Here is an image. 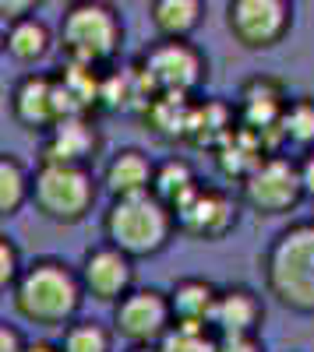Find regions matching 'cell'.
Segmentation results:
<instances>
[{
    "label": "cell",
    "mask_w": 314,
    "mask_h": 352,
    "mask_svg": "<svg viewBox=\"0 0 314 352\" xmlns=\"http://www.w3.org/2000/svg\"><path fill=\"white\" fill-rule=\"evenodd\" d=\"M293 4L286 0H233L226 4V25L244 50H269L290 32Z\"/></svg>",
    "instance_id": "9c48e42d"
},
{
    "label": "cell",
    "mask_w": 314,
    "mask_h": 352,
    "mask_svg": "<svg viewBox=\"0 0 314 352\" xmlns=\"http://www.w3.org/2000/svg\"><path fill=\"white\" fill-rule=\"evenodd\" d=\"M174 236V215L152 194L121 197L103 215V240L106 247L121 250L124 257H152Z\"/></svg>",
    "instance_id": "277c9868"
},
{
    "label": "cell",
    "mask_w": 314,
    "mask_h": 352,
    "mask_svg": "<svg viewBox=\"0 0 314 352\" xmlns=\"http://www.w3.org/2000/svg\"><path fill=\"white\" fill-rule=\"evenodd\" d=\"M11 292H14V310L25 320L46 324V328H67L78 317V307L85 296L78 272L56 257H39L28 268H21Z\"/></svg>",
    "instance_id": "6da1fadb"
},
{
    "label": "cell",
    "mask_w": 314,
    "mask_h": 352,
    "mask_svg": "<svg viewBox=\"0 0 314 352\" xmlns=\"http://www.w3.org/2000/svg\"><path fill=\"white\" fill-rule=\"evenodd\" d=\"M99 131L92 120H61L43 134V148H39V166H78L89 169V162L99 155Z\"/></svg>",
    "instance_id": "7c38bea8"
},
{
    "label": "cell",
    "mask_w": 314,
    "mask_h": 352,
    "mask_svg": "<svg viewBox=\"0 0 314 352\" xmlns=\"http://www.w3.org/2000/svg\"><path fill=\"white\" fill-rule=\"evenodd\" d=\"M141 74L149 99L156 96H180L191 99V92L205 78V56L187 39H156L141 60L134 64Z\"/></svg>",
    "instance_id": "8992f818"
},
{
    "label": "cell",
    "mask_w": 314,
    "mask_h": 352,
    "mask_svg": "<svg viewBox=\"0 0 314 352\" xmlns=\"http://www.w3.org/2000/svg\"><path fill=\"white\" fill-rule=\"evenodd\" d=\"M219 335L209 324H194V320H174L159 338V352H216Z\"/></svg>",
    "instance_id": "7402d4cb"
},
{
    "label": "cell",
    "mask_w": 314,
    "mask_h": 352,
    "mask_svg": "<svg viewBox=\"0 0 314 352\" xmlns=\"http://www.w3.org/2000/svg\"><path fill=\"white\" fill-rule=\"evenodd\" d=\"M297 144L304 152H314V99L300 96L293 102H286L279 120V144Z\"/></svg>",
    "instance_id": "44dd1931"
},
{
    "label": "cell",
    "mask_w": 314,
    "mask_h": 352,
    "mask_svg": "<svg viewBox=\"0 0 314 352\" xmlns=\"http://www.w3.org/2000/svg\"><path fill=\"white\" fill-rule=\"evenodd\" d=\"M198 187V176H194V166L187 162V159H166L163 166H156V173H152V197L159 201V204H166L169 212L177 208V204L191 194Z\"/></svg>",
    "instance_id": "d6986e66"
},
{
    "label": "cell",
    "mask_w": 314,
    "mask_h": 352,
    "mask_svg": "<svg viewBox=\"0 0 314 352\" xmlns=\"http://www.w3.org/2000/svg\"><path fill=\"white\" fill-rule=\"evenodd\" d=\"M124 25L117 8L99 4V0H81L71 4L56 28V46L64 53V64L85 71H109L113 56L121 53Z\"/></svg>",
    "instance_id": "7a4b0ae2"
},
{
    "label": "cell",
    "mask_w": 314,
    "mask_h": 352,
    "mask_svg": "<svg viewBox=\"0 0 314 352\" xmlns=\"http://www.w3.org/2000/svg\"><path fill=\"white\" fill-rule=\"evenodd\" d=\"M169 324L174 317H169L166 292L159 289H131L113 303V331L131 345H159Z\"/></svg>",
    "instance_id": "30bf717a"
},
{
    "label": "cell",
    "mask_w": 314,
    "mask_h": 352,
    "mask_svg": "<svg viewBox=\"0 0 314 352\" xmlns=\"http://www.w3.org/2000/svg\"><path fill=\"white\" fill-rule=\"evenodd\" d=\"M237 131V116H233V106L226 102H191V116H187V134L184 141H191L194 148H219Z\"/></svg>",
    "instance_id": "2e32d148"
},
{
    "label": "cell",
    "mask_w": 314,
    "mask_h": 352,
    "mask_svg": "<svg viewBox=\"0 0 314 352\" xmlns=\"http://www.w3.org/2000/svg\"><path fill=\"white\" fill-rule=\"evenodd\" d=\"M28 201L43 219L74 226L96 204V176L78 166H39L28 176Z\"/></svg>",
    "instance_id": "5b68a950"
},
{
    "label": "cell",
    "mask_w": 314,
    "mask_h": 352,
    "mask_svg": "<svg viewBox=\"0 0 314 352\" xmlns=\"http://www.w3.org/2000/svg\"><path fill=\"white\" fill-rule=\"evenodd\" d=\"M216 292L219 289L212 282H205V278H180L174 285V292L166 296L169 317H174V320H194V324H209Z\"/></svg>",
    "instance_id": "ac0fdd59"
},
{
    "label": "cell",
    "mask_w": 314,
    "mask_h": 352,
    "mask_svg": "<svg viewBox=\"0 0 314 352\" xmlns=\"http://www.w3.org/2000/svg\"><path fill=\"white\" fill-rule=\"evenodd\" d=\"M127 352H159V349H156V345H131Z\"/></svg>",
    "instance_id": "4dcf8cb0"
},
{
    "label": "cell",
    "mask_w": 314,
    "mask_h": 352,
    "mask_svg": "<svg viewBox=\"0 0 314 352\" xmlns=\"http://www.w3.org/2000/svg\"><path fill=\"white\" fill-rule=\"evenodd\" d=\"M18 275H21V254L8 236H0V292L14 289Z\"/></svg>",
    "instance_id": "d4e9b609"
},
{
    "label": "cell",
    "mask_w": 314,
    "mask_h": 352,
    "mask_svg": "<svg viewBox=\"0 0 314 352\" xmlns=\"http://www.w3.org/2000/svg\"><path fill=\"white\" fill-rule=\"evenodd\" d=\"M21 349H25V335L8 320H0V352H21Z\"/></svg>",
    "instance_id": "4316f807"
},
{
    "label": "cell",
    "mask_w": 314,
    "mask_h": 352,
    "mask_svg": "<svg viewBox=\"0 0 314 352\" xmlns=\"http://www.w3.org/2000/svg\"><path fill=\"white\" fill-rule=\"evenodd\" d=\"M202 14H205L202 0H156L149 8V18L159 39H187L202 25Z\"/></svg>",
    "instance_id": "e0dca14e"
},
{
    "label": "cell",
    "mask_w": 314,
    "mask_h": 352,
    "mask_svg": "<svg viewBox=\"0 0 314 352\" xmlns=\"http://www.w3.org/2000/svg\"><path fill=\"white\" fill-rule=\"evenodd\" d=\"M4 39H8V53L14 56V60H21V64H36V60H43V56L50 53V28L32 14V18H21V21H14L8 32H4Z\"/></svg>",
    "instance_id": "ffe728a7"
},
{
    "label": "cell",
    "mask_w": 314,
    "mask_h": 352,
    "mask_svg": "<svg viewBox=\"0 0 314 352\" xmlns=\"http://www.w3.org/2000/svg\"><path fill=\"white\" fill-rule=\"evenodd\" d=\"M78 282H81V292H89L92 300L117 303L121 296H127V292L134 289L131 257H124L121 250H113L106 243L89 247V250H85V257H81Z\"/></svg>",
    "instance_id": "8fae6325"
},
{
    "label": "cell",
    "mask_w": 314,
    "mask_h": 352,
    "mask_svg": "<svg viewBox=\"0 0 314 352\" xmlns=\"http://www.w3.org/2000/svg\"><path fill=\"white\" fill-rule=\"evenodd\" d=\"M297 173H300V190H304V197L314 201V152H304V159L297 162Z\"/></svg>",
    "instance_id": "83f0119b"
},
{
    "label": "cell",
    "mask_w": 314,
    "mask_h": 352,
    "mask_svg": "<svg viewBox=\"0 0 314 352\" xmlns=\"http://www.w3.org/2000/svg\"><path fill=\"white\" fill-rule=\"evenodd\" d=\"M11 113H14V120L25 131L46 134L56 124V116H53V96H50V74H36V71L25 74L14 85V92H11Z\"/></svg>",
    "instance_id": "5bb4252c"
},
{
    "label": "cell",
    "mask_w": 314,
    "mask_h": 352,
    "mask_svg": "<svg viewBox=\"0 0 314 352\" xmlns=\"http://www.w3.org/2000/svg\"><path fill=\"white\" fill-rule=\"evenodd\" d=\"M240 201L226 194L222 187H209L198 180V187L177 204L174 212V229L194 240H222L226 232L237 226Z\"/></svg>",
    "instance_id": "ba28073f"
},
{
    "label": "cell",
    "mask_w": 314,
    "mask_h": 352,
    "mask_svg": "<svg viewBox=\"0 0 314 352\" xmlns=\"http://www.w3.org/2000/svg\"><path fill=\"white\" fill-rule=\"evenodd\" d=\"M36 0H0V18H8L11 25L21 21V18H32L36 14Z\"/></svg>",
    "instance_id": "484cf974"
},
{
    "label": "cell",
    "mask_w": 314,
    "mask_h": 352,
    "mask_svg": "<svg viewBox=\"0 0 314 352\" xmlns=\"http://www.w3.org/2000/svg\"><path fill=\"white\" fill-rule=\"evenodd\" d=\"M0 53H8V39H4V32H0Z\"/></svg>",
    "instance_id": "1f68e13d"
},
{
    "label": "cell",
    "mask_w": 314,
    "mask_h": 352,
    "mask_svg": "<svg viewBox=\"0 0 314 352\" xmlns=\"http://www.w3.org/2000/svg\"><path fill=\"white\" fill-rule=\"evenodd\" d=\"M152 173H156V162L141 148H121L103 169V187L109 190L113 201L138 197L152 190Z\"/></svg>",
    "instance_id": "9a60e30c"
},
{
    "label": "cell",
    "mask_w": 314,
    "mask_h": 352,
    "mask_svg": "<svg viewBox=\"0 0 314 352\" xmlns=\"http://www.w3.org/2000/svg\"><path fill=\"white\" fill-rule=\"evenodd\" d=\"M25 201H28V169L14 155L0 152V219L18 215Z\"/></svg>",
    "instance_id": "603a6c76"
},
{
    "label": "cell",
    "mask_w": 314,
    "mask_h": 352,
    "mask_svg": "<svg viewBox=\"0 0 314 352\" xmlns=\"http://www.w3.org/2000/svg\"><path fill=\"white\" fill-rule=\"evenodd\" d=\"M216 352H262L258 338H219Z\"/></svg>",
    "instance_id": "f1b7e54d"
},
{
    "label": "cell",
    "mask_w": 314,
    "mask_h": 352,
    "mask_svg": "<svg viewBox=\"0 0 314 352\" xmlns=\"http://www.w3.org/2000/svg\"><path fill=\"white\" fill-rule=\"evenodd\" d=\"M109 349H113V335L99 320H71L64 328L61 352H109Z\"/></svg>",
    "instance_id": "cb8c5ba5"
},
{
    "label": "cell",
    "mask_w": 314,
    "mask_h": 352,
    "mask_svg": "<svg viewBox=\"0 0 314 352\" xmlns=\"http://www.w3.org/2000/svg\"><path fill=\"white\" fill-rule=\"evenodd\" d=\"M269 292L297 314H314V222H293L265 250Z\"/></svg>",
    "instance_id": "3957f363"
},
{
    "label": "cell",
    "mask_w": 314,
    "mask_h": 352,
    "mask_svg": "<svg viewBox=\"0 0 314 352\" xmlns=\"http://www.w3.org/2000/svg\"><path fill=\"white\" fill-rule=\"evenodd\" d=\"M262 300L247 285H226L216 292V303L209 314V328L219 338H254L262 328Z\"/></svg>",
    "instance_id": "4fadbf2b"
},
{
    "label": "cell",
    "mask_w": 314,
    "mask_h": 352,
    "mask_svg": "<svg viewBox=\"0 0 314 352\" xmlns=\"http://www.w3.org/2000/svg\"><path fill=\"white\" fill-rule=\"evenodd\" d=\"M300 197H304V190H300L297 162L282 152L265 155L240 184V201L258 215H282V212L297 208Z\"/></svg>",
    "instance_id": "52a82bcc"
},
{
    "label": "cell",
    "mask_w": 314,
    "mask_h": 352,
    "mask_svg": "<svg viewBox=\"0 0 314 352\" xmlns=\"http://www.w3.org/2000/svg\"><path fill=\"white\" fill-rule=\"evenodd\" d=\"M21 352H61V345H53V342H25Z\"/></svg>",
    "instance_id": "f546056e"
}]
</instances>
